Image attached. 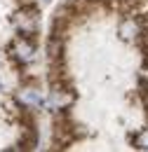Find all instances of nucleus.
Segmentation results:
<instances>
[{
	"label": "nucleus",
	"mask_w": 148,
	"mask_h": 152,
	"mask_svg": "<svg viewBox=\"0 0 148 152\" xmlns=\"http://www.w3.org/2000/svg\"><path fill=\"white\" fill-rule=\"evenodd\" d=\"M14 26H17L19 35H24V38L36 35L38 33V10L31 7V5H24L17 12V17H14Z\"/></svg>",
	"instance_id": "nucleus-1"
},
{
	"label": "nucleus",
	"mask_w": 148,
	"mask_h": 152,
	"mask_svg": "<svg viewBox=\"0 0 148 152\" xmlns=\"http://www.w3.org/2000/svg\"><path fill=\"white\" fill-rule=\"evenodd\" d=\"M10 56L17 61L19 66H26V63H31L33 58H36V47H33V42L31 38H24V35H19L12 45H10Z\"/></svg>",
	"instance_id": "nucleus-2"
},
{
	"label": "nucleus",
	"mask_w": 148,
	"mask_h": 152,
	"mask_svg": "<svg viewBox=\"0 0 148 152\" xmlns=\"http://www.w3.org/2000/svg\"><path fill=\"white\" fill-rule=\"evenodd\" d=\"M54 140H56L59 148H64V145H68V143L73 140L68 119H56V124H54Z\"/></svg>",
	"instance_id": "nucleus-3"
},
{
	"label": "nucleus",
	"mask_w": 148,
	"mask_h": 152,
	"mask_svg": "<svg viewBox=\"0 0 148 152\" xmlns=\"http://www.w3.org/2000/svg\"><path fill=\"white\" fill-rule=\"evenodd\" d=\"M21 98H24L26 105H42V96L38 94V91H24Z\"/></svg>",
	"instance_id": "nucleus-4"
},
{
	"label": "nucleus",
	"mask_w": 148,
	"mask_h": 152,
	"mask_svg": "<svg viewBox=\"0 0 148 152\" xmlns=\"http://www.w3.org/2000/svg\"><path fill=\"white\" fill-rule=\"evenodd\" d=\"M136 148H139V150H148V131H144L136 138Z\"/></svg>",
	"instance_id": "nucleus-5"
},
{
	"label": "nucleus",
	"mask_w": 148,
	"mask_h": 152,
	"mask_svg": "<svg viewBox=\"0 0 148 152\" xmlns=\"http://www.w3.org/2000/svg\"><path fill=\"white\" fill-rule=\"evenodd\" d=\"M141 98H144V105H146V110H148V80L141 82Z\"/></svg>",
	"instance_id": "nucleus-6"
},
{
	"label": "nucleus",
	"mask_w": 148,
	"mask_h": 152,
	"mask_svg": "<svg viewBox=\"0 0 148 152\" xmlns=\"http://www.w3.org/2000/svg\"><path fill=\"white\" fill-rule=\"evenodd\" d=\"M42 2H50V0H42Z\"/></svg>",
	"instance_id": "nucleus-7"
}]
</instances>
